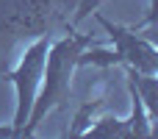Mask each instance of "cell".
Returning <instances> with one entry per match:
<instances>
[{"instance_id":"1","label":"cell","mask_w":158,"mask_h":139,"mask_svg":"<svg viewBox=\"0 0 158 139\" xmlns=\"http://www.w3.org/2000/svg\"><path fill=\"white\" fill-rule=\"evenodd\" d=\"M89 45H92V33H75L72 28L61 39L47 45V56H44V67H42L44 86H42V92H36L31 114H28V120L22 125V137H31L33 128L44 120L47 111L67 106V100H69V81H72V72L78 67V56Z\"/></svg>"},{"instance_id":"2","label":"cell","mask_w":158,"mask_h":139,"mask_svg":"<svg viewBox=\"0 0 158 139\" xmlns=\"http://www.w3.org/2000/svg\"><path fill=\"white\" fill-rule=\"evenodd\" d=\"M50 36L53 33H42L31 42V47H25L19 64L14 70H8V81L14 84L17 89V111H14V137H22V125L31 114V106L36 100V92H39V84H42V67H44V56H47V45H50Z\"/></svg>"},{"instance_id":"3","label":"cell","mask_w":158,"mask_h":139,"mask_svg":"<svg viewBox=\"0 0 158 139\" xmlns=\"http://www.w3.org/2000/svg\"><path fill=\"white\" fill-rule=\"evenodd\" d=\"M94 17H97V22L106 28V33L117 45V50H114L117 53V64H125V67H131L133 72H142V75H156L158 72V50L150 39L139 36L133 28L108 22L97 11H94Z\"/></svg>"},{"instance_id":"4","label":"cell","mask_w":158,"mask_h":139,"mask_svg":"<svg viewBox=\"0 0 158 139\" xmlns=\"http://www.w3.org/2000/svg\"><path fill=\"white\" fill-rule=\"evenodd\" d=\"M128 86L136 89V95L142 98L144 109H147V117L150 123L158 117V78L156 75H142V72H133L128 67Z\"/></svg>"},{"instance_id":"5","label":"cell","mask_w":158,"mask_h":139,"mask_svg":"<svg viewBox=\"0 0 158 139\" xmlns=\"http://www.w3.org/2000/svg\"><path fill=\"white\" fill-rule=\"evenodd\" d=\"M89 137H108V139H131V125L122 123V120H114V117H106L100 120L97 125L89 128Z\"/></svg>"},{"instance_id":"6","label":"cell","mask_w":158,"mask_h":139,"mask_svg":"<svg viewBox=\"0 0 158 139\" xmlns=\"http://www.w3.org/2000/svg\"><path fill=\"white\" fill-rule=\"evenodd\" d=\"M100 3H106V0H75V14H72V22H69V28H75V25H81L86 17H92L97 8H100Z\"/></svg>"},{"instance_id":"7","label":"cell","mask_w":158,"mask_h":139,"mask_svg":"<svg viewBox=\"0 0 158 139\" xmlns=\"http://www.w3.org/2000/svg\"><path fill=\"white\" fill-rule=\"evenodd\" d=\"M100 103H103V100H94V103L89 100V103H83V109H81V111L75 114V125L69 128V134H72V137L83 134V128H86V120H89V114H92V111H94V109H97Z\"/></svg>"}]
</instances>
